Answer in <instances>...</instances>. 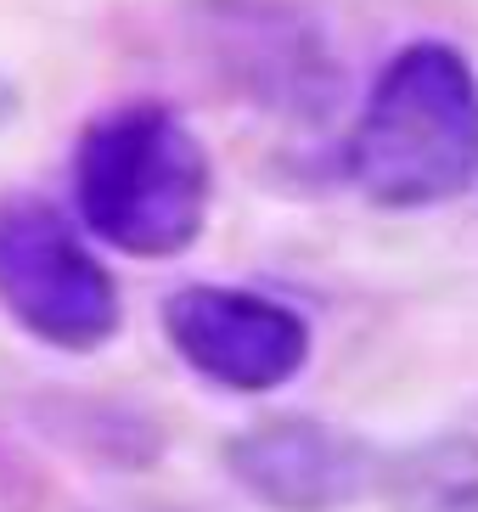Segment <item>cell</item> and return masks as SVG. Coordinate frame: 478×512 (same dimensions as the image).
Wrapping results in <instances>:
<instances>
[{"label":"cell","mask_w":478,"mask_h":512,"mask_svg":"<svg viewBox=\"0 0 478 512\" xmlns=\"http://www.w3.org/2000/svg\"><path fill=\"white\" fill-rule=\"evenodd\" d=\"M214 169L169 102H113L74 141V209L130 259H175L203 237Z\"/></svg>","instance_id":"1"},{"label":"cell","mask_w":478,"mask_h":512,"mask_svg":"<svg viewBox=\"0 0 478 512\" xmlns=\"http://www.w3.org/2000/svg\"><path fill=\"white\" fill-rule=\"evenodd\" d=\"M355 192L377 209H439L478 181V74L445 40L389 57L344 141Z\"/></svg>","instance_id":"2"},{"label":"cell","mask_w":478,"mask_h":512,"mask_svg":"<svg viewBox=\"0 0 478 512\" xmlns=\"http://www.w3.org/2000/svg\"><path fill=\"white\" fill-rule=\"evenodd\" d=\"M0 304L40 344L85 355L119 332V287L45 197H0Z\"/></svg>","instance_id":"3"},{"label":"cell","mask_w":478,"mask_h":512,"mask_svg":"<svg viewBox=\"0 0 478 512\" xmlns=\"http://www.w3.org/2000/svg\"><path fill=\"white\" fill-rule=\"evenodd\" d=\"M164 332L192 372L237 394L282 389L310 361V327L299 310L248 287H180L164 304Z\"/></svg>","instance_id":"4"},{"label":"cell","mask_w":478,"mask_h":512,"mask_svg":"<svg viewBox=\"0 0 478 512\" xmlns=\"http://www.w3.org/2000/svg\"><path fill=\"white\" fill-rule=\"evenodd\" d=\"M225 462L259 501L282 512H332L355 501L366 484V451L310 417L259 422L242 439H231Z\"/></svg>","instance_id":"5"},{"label":"cell","mask_w":478,"mask_h":512,"mask_svg":"<svg viewBox=\"0 0 478 512\" xmlns=\"http://www.w3.org/2000/svg\"><path fill=\"white\" fill-rule=\"evenodd\" d=\"M394 512H478V439H434L389 479Z\"/></svg>","instance_id":"6"}]
</instances>
